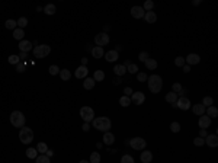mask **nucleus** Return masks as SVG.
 <instances>
[{
  "mask_svg": "<svg viewBox=\"0 0 218 163\" xmlns=\"http://www.w3.org/2000/svg\"><path fill=\"white\" fill-rule=\"evenodd\" d=\"M148 80V89L151 90V93H160L161 87H163V79L159 74H151L150 77H147Z\"/></svg>",
  "mask_w": 218,
  "mask_h": 163,
  "instance_id": "1",
  "label": "nucleus"
},
{
  "mask_svg": "<svg viewBox=\"0 0 218 163\" xmlns=\"http://www.w3.org/2000/svg\"><path fill=\"white\" fill-rule=\"evenodd\" d=\"M92 122H93V127H95L96 130L103 131V133L109 131V130H111V125H112L111 119H109L108 116H99V118H95Z\"/></svg>",
  "mask_w": 218,
  "mask_h": 163,
  "instance_id": "2",
  "label": "nucleus"
},
{
  "mask_svg": "<svg viewBox=\"0 0 218 163\" xmlns=\"http://www.w3.org/2000/svg\"><path fill=\"white\" fill-rule=\"evenodd\" d=\"M25 115L20 112V111H13L12 114H10V122L13 127H16V128H22V127H25Z\"/></svg>",
  "mask_w": 218,
  "mask_h": 163,
  "instance_id": "3",
  "label": "nucleus"
},
{
  "mask_svg": "<svg viewBox=\"0 0 218 163\" xmlns=\"http://www.w3.org/2000/svg\"><path fill=\"white\" fill-rule=\"evenodd\" d=\"M19 140L23 144H29L34 140V131L29 127H22L19 131Z\"/></svg>",
  "mask_w": 218,
  "mask_h": 163,
  "instance_id": "4",
  "label": "nucleus"
},
{
  "mask_svg": "<svg viewBox=\"0 0 218 163\" xmlns=\"http://www.w3.org/2000/svg\"><path fill=\"white\" fill-rule=\"evenodd\" d=\"M51 53V47L49 45H45V44H41L38 47H35L34 50V57L35 58H45Z\"/></svg>",
  "mask_w": 218,
  "mask_h": 163,
  "instance_id": "5",
  "label": "nucleus"
},
{
  "mask_svg": "<svg viewBox=\"0 0 218 163\" xmlns=\"http://www.w3.org/2000/svg\"><path fill=\"white\" fill-rule=\"evenodd\" d=\"M80 116H82V119H83L85 122L93 121V119H95V111H93V108H90V106H83V108L80 109Z\"/></svg>",
  "mask_w": 218,
  "mask_h": 163,
  "instance_id": "6",
  "label": "nucleus"
},
{
  "mask_svg": "<svg viewBox=\"0 0 218 163\" xmlns=\"http://www.w3.org/2000/svg\"><path fill=\"white\" fill-rule=\"evenodd\" d=\"M130 146L133 147L134 150H144L147 143H145V140L141 138V137H134V138L130 140Z\"/></svg>",
  "mask_w": 218,
  "mask_h": 163,
  "instance_id": "7",
  "label": "nucleus"
},
{
  "mask_svg": "<svg viewBox=\"0 0 218 163\" xmlns=\"http://www.w3.org/2000/svg\"><path fill=\"white\" fill-rule=\"evenodd\" d=\"M95 44L97 45V47L103 48L105 45L109 44V35H108L106 32H100V34H97V35L95 37Z\"/></svg>",
  "mask_w": 218,
  "mask_h": 163,
  "instance_id": "8",
  "label": "nucleus"
},
{
  "mask_svg": "<svg viewBox=\"0 0 218 163\" xmlns=\"http://www.w3.org/2000/svg\"><path fill=\"white\" fill-rule=\"evenodd\" d=\"M176 106L179 109H182V111H188L192 105H190V101L186 96H180V98H178V101H176Z\"/></svg>",
  "mask_w": 218,
  "mask_h": 163,
  "instance_id": "9",
  "label": "nucleus"
},
{
  "mask_svg": "<svg viewBox=\"0 0 218 163\" xmlns=\"http://www.w3.org/2000/svg\"><path fill=\"white\" fill-rule=\"evenodd\" d=\"M144 101H145V95L142 92H133V95H131V102L133 104H135V105H142Z\"/></svg>",
  "mask_w": 218,
  "mask_h": 163,
  "instance_id": "10",
  "label": "nucleus"
},
{
  "mask_svg": "<svg viewBox=\"0 0 218 163\" xmlns=\"http://www.w3.org/2000/svg\"><path fill=\"white\" fill-rule=\"evenodd\" d=\"M144 15H145V10L142 9L141 6H134L131 9V16L135 18V19H142Z\"/></svg>",
  "mask_w": 218,
  "mask_h": 163,
  "instance_id": "11",
  "label": "nucleus"
},
{
  "mask_svg": "<svg viewBox=\"0 0 218 163\" xmlns=\"http://www.w3.org/2000/svg\"><path fill=\"white\" fill-rule=\"evenodd\" d=\"M18 47L20 48V53H28V51L32 50V42L28 41V39H22V41H19Z\"/></svg>",
  "mask_w": 218,
  "mask_h": 163,
  "instance_id": "12",
  "label": "nucleus"
},
{
  "mask_svg": "<svg viewBox=\"0 0 218 163\" xmlns=\"http://www.w3.org/2000/svg\"><path fill=\"white\" fill-rule=\"evenodd\" d=\"M204 140H205V144H208L209 147H217V146H218V137H217V134H209V135H207Z\"/></svg>",
  "mask_w": 218,
  "mask_h": 163,
  "instance_id": "13",
  "label": "nucleus"
},
{
  "mask_svg": "<svg viewBox=\"0 0 218 163\" xmlns=\"http://www.w3.org/2000/svg\"><path fill=\"white\" fill-rule=\"evenodd\" d=\"M198 124L201 128H204V130H207V128H209V125H211V118H209L208 115H201V118H199Z\"/></svg>",
  "mask_w": 218,
  "mask_h": 163,
  "instance_id": "14",
  "label": "nucleus"
},
{
  "mask_svg": "<svg viewBox=\"0 0 218 163\" xmlns=\"http://www.w3.org/2000/svg\"><path fill=\"white\" fill-rule=\"evenodd\" d=\"M105 58H106V61L114 63V61H116V60L119 58V54H118L116 50H111V51H108V53L105 54Z\"/></svg>",
  "mask_w": 218,
  "mask_h": 163,
  "instance_id": "15",
  "label": "nucleus"
},
{
  "mask_svg": "<svg viewBox=\"0 0 218 163\" xmlns=\"http://www.w3.org/2000/svg\"><path fill=\"white\" fill-rule=\"evenodd\" d=\"M201 61V57L198 54H189L188 57L185 58V63H188V66H193V64H198Z\"/></svg>",
  "mask_w": 218,
  "mask_h": 163,
  "instance_id": "16",
  "label": "nucleus"
},
{
  "mask_svg": "<svg viewBox=\"0 0 218 163\" xmlns=\"http://www.w3.org/2000/svg\"><path fill=\"white\" fill-rule=\"evenodd\" d=\"M102 141H103L105 146H111V144H114V141H115V135L112 134V133H109V131H106L103 134Z\"/></svg>",
  "mask_w": 218,
  "mask_h": 163,
  "instance_id": "17",
  "label": "nucleus"
},
{
  "mask_svg": "<svg viewBox=\"0 0 218 163\" xmlns=\"http://www.w3.org/2000/svg\"><path fill=\"white\" fill-rule=\"evenodd\" d=\"M87 73H89V70H87V67L86 66H80V67L76 70V77L77 79H86L87 77Z\"/></svg>",
  "mask_w": 218,
  "mask_h": 163,
  "instance_id": "18",
  "label": "nucleus"
},
{
  "mask_svg": "<svg viewBox=\"0 0 218 163\" xmlns=\"http://www.w3.org/2000/svg\"><path fill=\"white\" fill-rule=\"evenodd\" d=\"M205 109H207V108L202 105V104H196V105L192 106V111H193V114H195V115H199V116L205 114Z\"/></svg>",
  "mask_w": 218,
  "mask_h": 163,
  "instance_id": "19",
  "label": "nucleus"
},
{
  "mask_svg": "<svg viewBox=\"0 0 218 163\" xmlns=\"http://www.w3.org/2000/svg\"><path fill=\"white\" fill-rule=\"evenodd\" d=\"M205 112H207V115L212 119V118H217L218 116V109H217V106H214V105H211L208 106L207 109H205Z\"/></svg>",
  "mask_w": 218,
  "mask_h": 163,
  "instance_id": "20",
  "label": "nucleus"
},
{
  "mask_svg": "<svg viewBox=\"0 0 218 163\" xmlns=\"http://www.w3.org/2000/svg\"><path fill=\"white\" fill-rule=\"evenodd\" d=\"M166 102H169L172 104L173 106H176V101H178V93H175V92H169L167 95H166Z\"/></svg>",
  "mask_w": 218,
  "mask_h": 163,
  "instance_id": "21",
  "label": "nucleus"
},
{
  "mask_svg": "<svg viewBox=\"0 0 218 163\" xmlns=\"http://www.w3.org/2000/svg\"><path fill=\"white\" fill-rule=\"evenodd\" d=\"M95 80H93V77H86L85 82H83V87H85L86 90H90V89H93L95 87Z\"/></svg>",
  "mask_w": 218,
  "mask_h": 163,
  "instance_id": "22",
  "label": "nucleus"
},
{
  "mask_svg": "<svg viewBox=\"0 0 218 163\" xmlns=\"http://www.w3.org/2000/svg\"><path fill=\"white\" fill-rule=\"evenodd\" d=\"M114 73L116 74V76L121 77V76H124V74L127 73V67H125L124 64H116V66L114 67Z\"/></svg>",
  "mask_w": 218,
  "mask_h": 163,
  "instance_id": "23",
  "label": "nucleus"
},
{
  "mask_svg": "<svg viewBox=\"0 0 218 163\" xmlns=\"http://www.w3.org/2000/svg\"><path fill=\"white\" fill-rule=\"evenodd\" d=\"M144 19L147 20V23H156V20H157V16H156V13L154 12H145V15H144Z\"/></svg>",
  "mask_w": 218,
  "mask_h": 163,
  "instance_id": "24",
  "label": "nucleus"
},
{
  "mask_svg": "<svg viewBox=\"0 0 218 163\" xmlns=\"http://www.w3.org/2000/svg\"><path fill=\"white\" fill-rule=\"evenodd\" d=\"M92 56H93V58H102L105 56V51L102 47H93V50H92Z\"/></svg>",
  "mask_w": 218,
  "mask_h": 163,
  "instance_id": "25",
  "label": "nucleus"
},
{
  "mask_svg": "<svg viewBox=\"0 0 218 163\" xmlns=\"http://www.w3.org/2000/svg\"><path fill=\"white\" fill-rule=\"evenodd\" d=\"M140 159H141L142 163H151L153 153H151V152H142L141 156H140Z\"/></svg>",
  "mask_w": 218,
  "mask_h": 163,
  "instance_id": "26",
  "label": "nucleus"
},
{
  "mask_svg": "<svg viewBox=\"0 0 218 163\" xmlns=\"http://www.w3.org/2000/svg\"><path fill=\"white\" fill-rule=\"evenodd\" d=\"M60 77H61V80H63V82L70 80V79H71V73H70V70H67V68L60 70Z\"/></svg>",
  "mask_w": 218,
  "mask_h": 163,
  "instance_id": "27",
  "label": "nucleus"
},
{
  "mask_svg": "<svg viewBox=\"0 0 218 163\" xmlns=\"http://www.w3.org/2000/svg\"><path fill=\"white\" fill-rule=\"evenodd\" d=\"M23 37H25V31L20 28H16L15 31H13V38L18 39V41H22L23 39Z\"/></svg>",
  "mask_w": 218,
  "mask_h": 163,
  "instance_id": "28",
  "label": "nucleus"
},
{
  "mask_svg": "<svg viewBox=\"0 0 218 163\" xmlns=\"http://www.w3.org/2000/svg\"><path fill=\"white\" fill-rule=\"evenodd\" d=\"M105 79V73L102 70H96L95 73H93V80L95 82H102Z\"/></svg>",
  "mask_w": 218,
  "mask_h": 163,
  "instance_id": "29",
  "label": "nucleus"
},
{
  "mask_svg": "<svg viewBox=\"0 0 218 163\" xmlns=\"http://www.w3.org/2000/svg\"><path fill=\"white\" fill-rule=\"evenodd\" d=\"M119 105L124 106V108L130 106V105H131V98H130V96H125V95H124L122 98L119 99Z\"/></svg>",
  "mask_w": 218,
  "mask_h": 163,
  "instance_id": "30",
  "label": "nucleus"
},
{
  "mask_svg": "<svg viewBox=\"0 0 218 163\" xmlns=\"http://www.w3.org/2000/svg\"><path fill=\"white\" fill-rule=\"evenodd\" d=\"M145 67L148 68V70H154V68H157V61H156L154 58H148V60L145 61Z\"/></svg>",
  "mask_w": 218,
  "mask_h": 163,
  "instance_id": "31",
  "label": "nucleus"
},
{
  "mask_svg": "<svg viewBox=\"0 0 218 163\" xmlns=\"http://www.w3.org/2000/svg\"><path fill=\"white\" fill-rule=\"evenodd\" d=\"M47 150H48V146L45 143H42V141H41V143L37 144V152H38V153L45 154V153H47Z\"/></svg>",
  "mask_w": 218,
  "mask_h": 163,
  "instance_id": "32",
  "label": "nucleus"
},
{
  "mask_svg": "<svg viewBox=\"0 0 218 163\" xmlns=\"http://www.w3.org/2000/svg\"><path fill=\"white\" fill-rule=\"evenodd\" d=\"M26 157H29V159H37L38 157V152H37V149H28L26 150Z\"/></svg>",
  "mask_w": 218,
  "mask_h": 163,
  "instance_id": "33",
  "label": "nucleus"
},
{
  "mask_svg": "<svg viewBox=\"0 0 218 163\" xmlns=\"http://www.w3.org/2000/svg\"><path fill=\"white\" fill-rule=\"evenodd\" d=\"M55 10H57L55 5H47V6L44 8V12H45L47 15H54V13H55Z\"/></svg>",
  "mask_w": 218,
  "mask_h": 163,
  "instance_id": "34",
  "label": "nucleus"
},
{
  "mask_svg": "<svg viewBox=\"0 0 218 163\" xmlns=\"http://www.w3.org/2000/svg\"><path fill=\"white\" fill-rule=\"evenodd\" d=\"M4 26H6L7 29H12V31H15V29H16V26H18V23H16V20L7 19V20H6V23H4Z\"/></svg>",
  "mask_w": 218,
  "mask_h": 163,
  "instance_id": "35",
  "label": "nucleus"
},
{
  "mask_svg": "<svg viewBox=\"0 0 218 163\" xmlns=\"http://www.w3.org/2000/svg\"><path fill=\"white\" fill-rule=\"evenodd\" d=\"M90 163H100V154L97 153V152H93V153L90 154Z\"/></svg>",
  "mask_w": 218,
  "mask_h": 163,
  "instance_id": "36",
  "label": "nucleus"
},
{
  "mask_svg": "<svg viewBox=\"0 0 218 163\" xmlns=\"http://www.w3.org/2000/svg\"><path fill=\"white\" fill-rule=\"evenodd\" d=\"M35 162L37 163H51V160H49V157H48L47 154H41V156H38L35 159Z\"/></svg>",
  "mask_w": 218,
  "mask_h": 163,
  "instance_id": "37",
  "label": "nucleus"
},
{
  "mask_svg": "<svg viewBox=\"0 0 218 163\" xmlns=\"http://www.w3.org/2000/svg\"><path fill=\"white\" fill-rule=\"evenodd\" d=\"M16 23H18V26H19L20 29H23L25 26H26V25H28V19L22 16V18H19V19L16 20Z\"/></svg>",
  "mask_w": 218,
  "mask_h": 163,
  "instance_id": "38",
  "label": "nucleus"
},
{
  "mask_svg": "<svg viewBox=\"0 0 218 163\" xmlns=\"http://www.w3.org/2000/svg\"><path fill=\"white\" fill-rule=\"evenodd\" d=\"M7 61H9L10 64H15V66H16V64L20 63V58H19V56H13V54H12V56L7 58Z\"/></svg>",
  "mask_w": 218,
  "mask_h": 163,
  "instance_id": "39",
  "label": "nucleus"
},
{
  "mask_svg": "<svg viewBox=\"0 0 218 163\" xmlns=\"http://www.w3.org/2000/svg\"><path fill=\"white\" fill-rule=\"evenodd\" d=\"M153 8H154V3H153L151 0H147V2L144 3V8H142V9L145 10V12H151Z\"/></svg>",
  "mask_w": 218,
  "mask_h": 163,
  "instance_id": "40",
  "label": "nucleus"
},
{
  "mask_svg": "<svg viewBox=\"0 0 218 163\" xmlns=\"http://www.w3.org/2000/svg\"><path fill=\"white\" fill-rule=\"evenodd\" d=\"M127 71H128V73H131V74H135V73L138 71V66H137V64H133V63H131V64H130V66L127 67Z\"/></svg>",
  "mask_w": 218,
  "mask_h": 163,
  "instance_id": "41",
  "label": "nucleus"
},
{
  "mask_svg": "<svg viewBox=\"0 0 218 163\" xmlns=\"http://www.w3.org/2000/svg\"><path fill=\"white\" fill-rule=\"evenodd\" d=\"M121 163H134L133 156H130V154H124L122 159H121Z\"/></svg>",
  "mask_w": 218,
  "mask_h": 163,
  "instance_id": "42",
  "label": "nucleus"
},
{
  "mask_svg": "<svg viewBox=\"0 0 218 163\" xmlns=\"http://www.w3.org/2000/svg\"><path fill=\"white\" fill-rule=\"evenodd\" d=\"M186 63H185V58L183 57H176L175 60V66H178V67H183Z\"/></svg>",
  "mask_w": 218,
  "mask_h": 163,
  "instance_id": "43",
  "label": "nucleus"
},
{
  "mask_svg": "<svg viewBox=\"0 0 218 163\" xmlns=\"http://www.w3.org/2000/svg\"><path fill=\"white\" fill-rule=\"evenodd\" d=\"M212 102H214V101H212V98H209V96H205V98H204V101H202V105L205 106V108H208V106L212 105Z\"/></svg>",
  "mask_w": 218,
  "mask_h": 163,
  "instance_id": "44",
  "label": "nucleus"
},
{
  "mask_svg": "<svg viewBox=\"0 0 218 163\" xmlns=\"http://www.w3.org/2000/svg\"><path fill=\"white\" fill-rule=\"evenodd\" d=\"M170 130H172V133H179L180 131V124L179 122H172Z\"/></svg>",
  "mask_w": 218,
  "mask_h": 163,
  "instance_id": "45",
  "label": "nucleus"
},
{
  "mask_svg": "<svg viewBox=\"0 0 218 163\" xmlns=\"http://www.w3.org/2000/svg\"><path fill=\"white\" fill-rule=\"evenodd\" d=\"M193 144H195L196 147H201V146H204V144H205V140H204L202 137H196V138L193 140Z\"/></svg>",
  "mask_w": 218,
  "mask_h": 163,
  "instance_id": "46",
  "label": "nucleus"
},
{
  "mask_svg": "<svg viewBox=\"0 0 218 163\" xmlns=\"http://www.w3.org/2000/svg\"><path fill=\"white\" fill-rule=\"evenodd\" d=\"M58 73H60V68H58V66H55V64H52V66L49 67V74L55 76V74H58Z\"/></svg>",
  "mask_w": 218,
  "mask_h": 163,
  "instance_id": "47",
  "label": "nucleus"
},
{
  "mask_svg": "<svg viewBox=\"0 0 218 163\" xmlns=\"http://www.w3.org/2000/svg\"><path fill=\"white\" fill-rule=\"evenodd\" d=\"M138 58H140L141 61H144V63H145V61H147V60L150 58V56H148V53H147V51H142V53H140Z\"/></svg>",
  "mask_w": 218,
  "mask_h": 163,
  "instance_id": "48",
  "label": "nucleus"
},
{
  "mask_svg": "<svg viewBox=\"0 0 218 163\" xmlns=\"http://www.w3.org/2000/svg\"><path fill=\"white\" fill-rule=\"evenodd\" d=\"M172 89H173L172 92H175V93H179V92L182 90V89H183V87H182V85H180V83H175V85L172 86Z\"/></svg>",
  "mask_w": 218,
  "mask_h": 163,
  "instance_id": "49",
  "label": "nucleus"
},
{
  "mask_svg": "<svg viewBox=\"0 0 218 163\" xmlns=\"http://www.w3.org/2000/svg\"><path fill=\"white\" fill-rule=\"evenodd\" d=\"M137 79H138L140 83H141V82H145V80H147V74H145V73H138V74H137Z\"/></svg>",
  "mask_w": 218,
  "mask_h": 163,
  "instance_id": "50",
  "label": "nucleus"
},
{
  "mask_svg": "<svg viewBox=\"0 0 218 163\" xmlns=\"http://www.w3.org/2000/svg\"><path fill=\"white\" fill-rule=\"evenodd\" d=\"M16 71H18V73H23V71H25V64H23V63L16 64Z\"/></svg>",
  "mask_w": 218,
  "mask_h": 163,
  "instance_id": "51",
  "label": "nucleus"
},
{
  "mask_svg": "<svg viewBox=\"0 0 218 163\" xmlns=\"http://www.w3.org/2000/svg\"><path fill=\"white\" fill-rule=\"evenodd\" d=\"M124 93H125V96L133 95V89H131V87H125V89H124Z\"/></svg>",
  "mask_w": 218,
  "mask_h": 163,
  "instance_id": "52",
  "label": "nucleus"
},
{
  "mask_svg": "<svg viewBox=\"0 0 218 163\" xmlns=\"http://www.w3.org/2000/svg\"><path fill=\"white\" fill-rule=\"evenodd\" d=\"M89 130H90V125H89V122H85V124H83V131H86V133H87Z\"/></svg>",
  "mask_w": 218,
  "mask_h": 163,
  "instance_id": "53",
  "label": "nucleus"
},
{
  "mask_svg": "<svg viewBox=\"0 0 218 163\" xmlns=\"http://www.w3.org/2000/svg\"><path fill=\"white\" fill-rule=\"evenodd\" d=\"M19 58H20V60H25V58H28V53H20V54H19Z\"/></svg>",
  "mask_w": 218,
  "mask_h": 163,
  "instance_id": "54",
  "label": "nucleus"
},
{
  "mask_svg": "<svg viewBox=\"0 0 218 163\" xmlns=\"http://www.w3.org/2000/svg\"><path fill=\"white\" fill-rule=\"evenodd\" d=\"M183 71H185V73H189V71H190V66L185 64V66H183Z\"/></svg>",
  "mask_w": 218,
  "mask_h": 163,
  "instance_id": "55",
  "label": "nucleus"
},
{
  "mask_svg": "<svg viewBox=\"0 0 218 163\" xmlns=\"http://www.w3.org/2000/svg\"><path fill=\"white\" fill-rule=\"evenodd\" d=\"M201 137H202V138H204V137H207V130L201 128Z\"/></svg>",
  "mask_w": 218,
  "mask_h": 163,
  "instance_id": "56",
  "label": "nucleus"
},
{
  "mask_svg": "<svg viewBox=\"0 0 218 163\" xmlns=\"http://www.w3.org/2000/svg\"><path fill=\"white\" fill-rule=\"evenodd\" d=\"M121 82H122V80H121L119 77H116V79H114V85H119Z\"/></svg>",
  "mask_w": 218,
  "mask_h": 163,
  "instance_id": "57",
  "label": "nucleus"
},
{
  "mask_svg": "<svg viewBox=\"0 0 218 163\" xmlns=\"http://www.w3.org/2000/svg\"><path fill=\"white\" fill-rule=\"evenodd\" d=\"M48 156V157H51V156H52V154H54V152H52V150H49V149H48L47 150V153H45Z\"/></svg>",
  "mask_w": 218,
  "mask_h": 163,
  "instance_id": "58",
  "label": "nucleus"
},
{
  "mask_svg": "<svg viewBox=\"0 0 218 163\" xmlns=\"http://www.w3.org/2000/svg\"><path fill=\"white\" fill-rule=\"evenodd\" d=\"M185 93H186V90H185V89H182L179 93H178V96H179V95H180V96H185Z\"/></svg>",
  "mask_w": 218,
  "mask_h": 163,
  "instance_id": "59",
  "label": "nucleus"
},
{
  "mask_svg": "<svg viewBox=\"0 0 218 163\" xmlns=\"http://www.w3.org/2000/svg\"><path fill=\"white\" fill-rule=\"evenodd\" d=\"M82 63H83V66H86V63H87V58H82Z\"/></svg>",
  "mask_w": 218,
  "mask_h": 163,
  "instance_id": "60",
  "label": "nucleus"
},
{
  "mask_svg": "<svg viewBox=\"0 0 218 163\" xmlns=\"http://www.w3.org/2000/svg\"><path fill=\"white\" fill-rule=\"evenodd\" d=\"M79 163H90V162H87V160H82V162H79Z\"/></svg>",
  "mask_w": 218,
  "mask_h": 163,
  "instance_id": "61",
  "label": "nucleus"
}]
</instances>
